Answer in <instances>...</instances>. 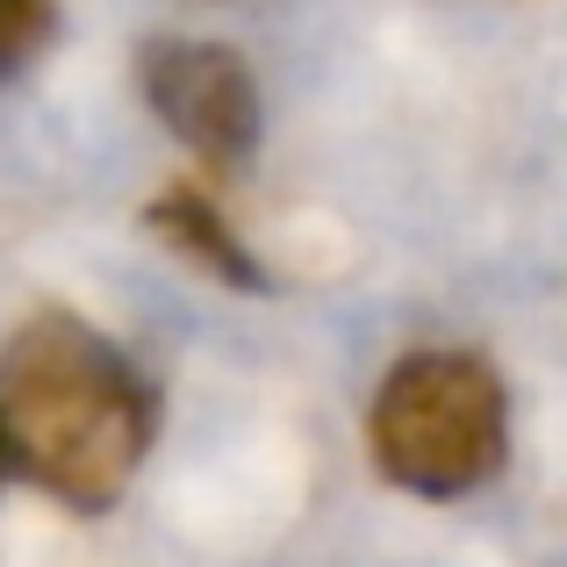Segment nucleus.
Segmentation results:
<instances>
[{
  "label": "nucleus",
  "instance_id": "1",
  "mask_svg": "<svg viewBox=\"0 0 567 567\" xmlns=\"http://www.w3.org/2000/svg\"><path fill=\"white\" fill-rule=\"evenodd\" d=\"M158 431L152 381L72 309H43L0 352L8 467L72 511H109Z\"/></svg>",
  "mask_w": 567,
  "mask_h": 567
},
{
  "label": "nucleus",
  "instance_id": "2",
  "mask_svg": "<svg viewBox=\"0 0 567 567\" xmlns=\"http://www.w3.org/2000/svg\"><path fill=\"white\" fill-rule=\"evenodd\" d=\"M367 445L374 467L410 496H474L511 453V402L496 367L474 352H410L374 388Z\"/></svg>",
  "mask_w": 567,
  "mask_h": 567
},
{
  "label": "nucleus",
  "instance_id": "3",
  "mask_svg": "<svg viewBox=\"0 0 567 567\" xmlns=\"http://www.w3.org/2000/svg\"><path fill=\"white\" fill-rule=\"evenodd\" d=\"M144 94H152L158 123L208 166H245L259 144V86L230 43H144Z\"/></svg>",
  "mask_w": 567,
  "mask_h": 567
},
{
  "label": "nucleus",
  "instance_id": "4",
  "mask_svg": "<svg viewBox=\"0 0 567 567\" xmlns=\"http://www.w3.org/2000/svg\"><path fill=\"white\" fill-rule=\"evenodd\" d=\"M58 29V0H0V86L22 80Z\"/></svg>",
  "mask_w": 567,
  "mask_h": 567
},
{
  "label": "nucleus",
  "instance_id": "5",
  "mask_svg": "<svg viewBox=\"0 0 567 567\" xmlns=\"http://www.w3.org/2000/svg\"><path fill=\"white\" fill-rule=\"evenodd\" d=\"M8 474H14V467H8V439H0V482H8Z\"/></svg>",
  "mask_w": 567,
  "mask_h": 567
}]
</instances>
